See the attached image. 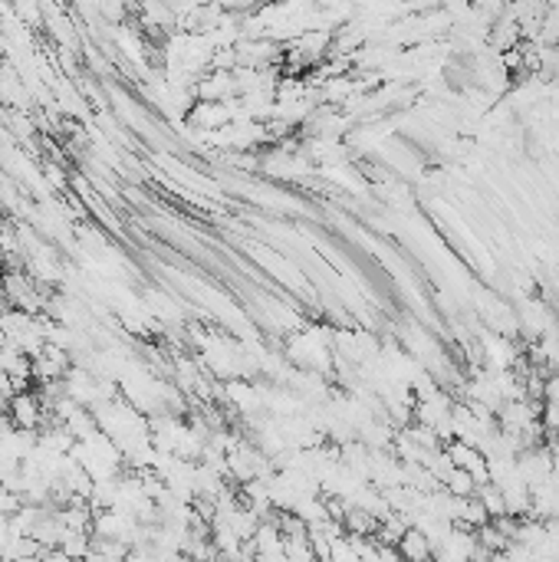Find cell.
Instances as JSON below:
<instances>
[{
  "instance_id": "1",
  "label": "cell",
  "mask_w": 559,
  "mask_h": 562,
  "mask_svg": "<svg viewBox=\"0 0 559 562\" xmlns=\"http://www.w3.org/2000/svg\"><path fill=\"white\" fill-rule=\"evenodd\" d=\"M517 474H520V480L530 487V494L536 487H546L553 477V454L546 444H540V448H530V450H520L517 454Z\"/></svg>"
},
{
  "instance_id": "2",
  "label": "cell",
  "mask_w": 559,
  "mask_h": 562,
  "mask_svg": "<svg viewBox=\"0 0 559 562\" xmlns=\"http://www.w3.org/2000/svg\"><path fill=\"white\" fill-rule=\"evenodd\" d=\"M540 412L543 404L536 402H503V408L497 412V428H500L503 434H513V438L520 440V434L530 428V424L540 422Z\"/></svg>"
},
{
  "instance_id": "3",
  "label": "cell",
  "mask_w": 559,
  "mask_h": 562,
  "mask_svg": "<svg viewBox=\"0 0 559 562\" xmlns=\"http://www.w3.org/2000/svg\"><path fill=\"white\" fill-rule=\"evenodd\" d=\"M444 450H447V458L454 460L457 470H464V474L474 477L477 487L490 484V467H487V458L477 448H471V444H464V440H447Z\"/></svg>"
},
{
  "instance_id": "4",
  "label": "cell",
  "mask_w": 559,
  "mask_h": 562,
  "mask_svg": "<svg viewBox=\"0 0 559 562\" xmlns=\"http://www.w3.org/2000/svg\"><path fill=\"white\" fill-rule=\"evenodd\" d=\"M7 412H10V424H14V428H23V431H37L40 424H43V418H47V408L40 402V394H33V392L14 394L7 404Z\"/></svg>"
},
{
  "instance_id": "5",
  "label": "cell",
  "mask_w": 559,
  "mask_h": 562,
  "mask_svg": "<svg viewBox=\"0 0 559 562\" xmlns=\"http://www.w3.org/2000/svg\"><path fill=\"white\" fill-rule=\"evenodd\" d=\"M195 99L197 103H231V99H241L234 73H215V69L205 73L195 83Z\"/></svg>"
},
{
  "instance_id": "6",
  "label": "cell",
  "mask_w": 559,
  "mask_h": 562,
  "mask_svg": "<svg viewBox=\"0 0 559 562\" xmlns=\"http://www.w3.org/2000/svg\"><path fill=\"white\" fill-rule=\"evenodd\" d=\"M401 553V559L405 562H431L435 559V546L428 543V536L421 533V530H405V536H401V543L395 546Z\"/></svg>"
},
{
  "instance_id": "7",
  "label": "cell",
  "mask_w": 559,
  "mask_h": 562,
  "mask_svg": "<svg viewBox=\"0 0 559 562\" xmlns=\"http://www.w3.org/2000/svg\"><path fill=\"white\" fill-rule=\"evenodd\" d=\"M490 523V513L484 510V503L477 497H471V500H464V510H461V520H457L454 526H467V530H481V526H487Z\"/></svg>"
},
{
  "instance_id": "8",
  "label": "cell",
  "mask_w": 559,
  "mask_h": 562,
  "mask_svg": "<svg viewBox=\"0 0 559 562\" xmlns=\"http://www.w3.org/2000/svg\"><path fill=\"white\" fill-rule=\"evenodd\" d=\"M474 497L484 503V510L490 513V520H500V516H507V503H503L500 487H494V484H484V487L474 490Z\"/></svg>"
},
{
  "instance_id": "9",
  "label": "cell",
  "mask_w": 559,
  "mask_h": 562,
  "mask_svg": "<svg viewBox=\"0 0 559 562\" xmlns=\"http://www.w3.org/2000/svg\"><path fill=\"white\" fill-rule=\"evenodd\" d=\"M441 487L451 494V497H461V500H467V497H474V490H477V484H474V477L471 474H464V470H451L447 474V480L441 484Z\"/></svg>"
},
{
  "instance_id": "10",
  "label": "cell",
  "mask_w": 559,
  "mask_h": 562,
  "mask_svg": "<svg viewBox=\"0 0 559 562\" xmlns=\"http://www.w3.org/2000/svg\"><path fill=\"white\" fill-rule=\"evenodd\" d=\"M43 181H47V185H53L56 191H63V187H66V175L56 168V165H50V161H43Z\"/></svg>"
},
{
  "instance_id": "11",
  "label": "cell",
  "mask_w": 559,
  "mask_h": 562,
  "mask_svg": "<svg viewBox=\"0 0 559 562\" xmlns=\"http://www.w3.org/2000/svg\"><path fill=\"white\" fill-rule=\"evenodd\" d=\"M86 63L93 66L96 73H103V76L109 73V66L103 63V57H99V53H96V50H89V47H86Z\"/></svg>"
},
{
  "instance_id": "12",
  "label": "cell",
  "mask_w": 559,
  "mask_h": 562,
  "mask_svg": "<svg viewBox=\"0 0 559 562\" xmlns=\"http://www.w3.org/2000/svg\"><path fill=\"white\" fill-rule=\"evenodd\" d=\"M40 562H76V559H69L63 549H43V553H40Z\"/></svg>"
},
{
  "instance_id": "13",
  "label": "cell",
  "mask_w": 559,
  "mask_h": 562,
  "mask_svg": "<svg viewBox=\"0 0 559 562\" xmlns=\"http://www.w3.org/2000/svg\"><path fill=\"white\" fill-rule=\"evenodd\" d=\"M379 562H405L395 546H379Z\"/></svg>"
}]
</instances>
